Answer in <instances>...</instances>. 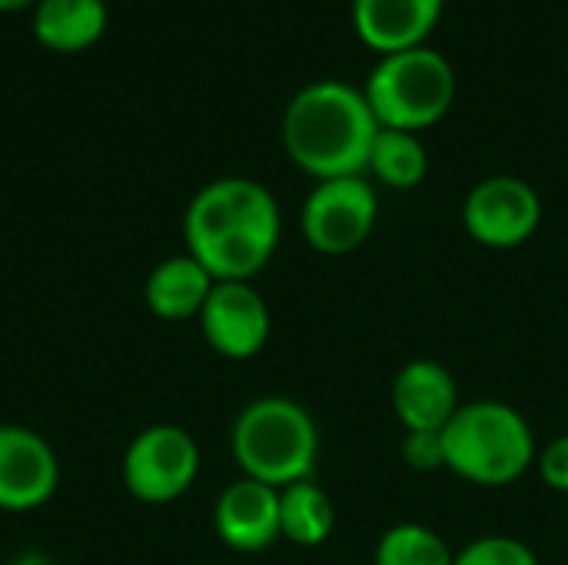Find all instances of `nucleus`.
Returning <instances> with one entry per match:
<instances>
[{"instance_id": "obj_15", "label": "nucleus", "mask_w": 568, "mask_h": 565, "mask_svg": "<svg viewBox=\"0 0 568 565\" xmlns=\"http://www.w3.org/2000/svg\"><path fill=\"white\" fill-rule=\"evenodd\" d=\"M110 23L106 0H37L30 30L40 47L53 53L90 50Z\"/></svg>"}, {"instance_id": "obj_16", "label": "nucleus", "mask_w": 568, "mask_h": 565, "mask_svg": "<svg viewBox=\"0 0 568 565\" xmlns=\"http://www.w3.org/2000/svg\"><path fill=\"white\" fill-rule=\"evenodd\" d=\"M333 529H336V503L320 483L303 480L280 490V539L300 549H316L329 543Z\"/></svg>"}, {"instance_id": "obj_21", "label": "nucleus", "mask_w": 568, "mask_h": 565, "mask_svg": "<svg viewBox=\"0 0 568 565\" xmlns=\"http://www.w3.org/2000/svg\"><path fill=\"white\" fill-rule=\"evenodd\" d=\"M536 470H539V480L559 493V496H568V433L549 440L539 456H536Z\"/></svg>"}, {"instance_id": "obj_17", "label": "nucleus", "mask_w": 568, "mask_h": 565, "mask_svg": "<svg viewBox=\"0 0 568 565\" xmlns=\"http://www.w3.org/2000/svg\"><path fill=\"white\" fill-rule=\"evenodd\" d=\"M366 173H373L389 190H413L429 173L426 143L419 140V133L379 127L366 160Z\"/></svg>"}, {"instance_id": "obj_20", "label": "nucleus", "mask_w": 568, "mask_h": 565, "mask_svg": "<svg viewBox=\"0 0 568 565\" xmlns=\"http://www.w3.org/2000/svg\"><path fill=\"white\" fill-rule=\"evenodd\" d=\"M403 463L416 473H436L446 470V446H443V433L423 430V433H403Z\"/></svg>"}, {"instance_id": "obj_2", "label": "nucleus", "mask_w": 568, "mask_h": 565, "mask_svg": "<svg viewBox=\"0 0 568 565\" xmlns=\"http://www.w3.org/2000/svg\"><path fill=\"white\" fill-rule=\"evenodd\" d=\"M280 130L290 160L320 183L366 173L379 123L359 87L316 80L290 97Z\"/></svg>"}, {"instance_id": "obj_4", "label": "nucleus", "mask_w": 568, "mask_h": 565, "mask_svg": "<svg viewBox=\"0 0 568 565\" xmlns=\"http://www.w3.org/2000/svg\"><path fill=\"white\" fill-rule=\"evenodd\" d=\"M230 450L246 480L286 490L313 480L320 430L303 403L290 396H260L250 400L233 420Z\"/></svg>"}, {"instance_id": "obj_14", "label": "nucleus", "mask_w": 568, "mask_h": 565, "mask_svg": "<svg viewBox=\"0 0 568 565\" xmlns=\"http://www.w3.org/2000/svg\"><path fill=\"white\" fill-rule=\"evenodd\" d=\"M213 286L216 280L190 253H180V256H166L150 270L143 283V303L153 316L166 323H183L200 316Z\"/></svg>"}, {"instance_id": "obj_22", "label": "nucleus", "mask_w": 568, "mask_h": 565, "mask_svg": "<svg viewBox=\"0 0 568 565\" xmlns=\"http://www.w3.org/2000/svg\"><path fill=\"white\" fill-rule=\"evenodd\" d=\"M10 565H57L47 553H40V549H23V553H17Z\"/></svg>"}, {"instance_id": "obj_10", "label": "nucleus", "mask_w": 568, "mask_h": 565, "mask_svg": "<svg viewBox=\"0 0 568 565\" xmlns=\"http://www.w3.org/2000/svg\"><path fill=\"white\" fill-rule=\"evenodd\" d=\"M60 463L53 446L30 426L0 423V509L33 513L53 500Z\"/></svg>"}, {"instance_id": "obj_1", "label": "nucleus", "mask_w": 568, "mask_h": 565, "mask_svg": "<svg viewBox=\"0 0 568 565\" xmlns=\"http://www.w3.org/2000/svg\"><path fill=\"white\" fill-rule=\"evenodd\" d=\"M283 233L276 196L250 176H220L196 190L183 213L186 253L216 283H253Z\"/></svg>"}, {"instance_id": "obj_9", "label": "nucleus", "mask_w": 568, "mask_h": 565, "mask_svg": "<svg viewBox=\"0 0 568 565\" xmlns=\"http://www.w3.org/2000/svg\"><path fill=\"white\" fill-rule=\"evenodd\" d=\"M196 320L210 350L236 363L260 356L273 333L270 306L253 283H216Z\"/></svg>"}, {"instance_id": "obj_11", "label": "nucleus", "mask_w": 568, "mask_h": 565, "mask_svg": "<svg viewBox=\"0 0 568 565\" xmlns=\"http://www.w3.org/2000/svg\"><path fill=\"white\" fill-rule=\"evenodd\" d=\"M389 400L403 433H443L456 410L466 403L459 396L456 376L436 360H409L406 366H399V373L393 376Z\"/></svg>"}, {"instance_id": "obj_23", "label": "nucleus", "mask_w": 568, "mask_h": 565, "mask_svg": "<svg viewBox=\"0 0 568 565\" xmlns=\"http://www.w3.org/2000/svg\"><path fill=\"white\" fill-rule=\"evenodd\" d=\"M37 0H0V10L3 13H13V10H23V7H33Z\"/></svg>"}, {"instance_id": "obj_5", "label": "nucleus", "mask_w": 568, "mask_h": 565, "mask_svg": "<svg viewBox=\"0 0 568 565\" xmlns=\"http://www.w3.org/2000/svg\"><path fill=\"white\" fill-rule=\"evenodd\" d=\"M379 127L423 133L436 127L456 100V70L433 47L383 53L363 87Z\"/></svg>"}, {"instance_id": "obj_19", "label": "nucleus", "mask_w": 568, "mask_h": 565, "mask_svg": "<svg viewBox=\"0 0 568 565\" xmlns=\"http://www.w3.org/2000/svg\"><path fill=\"white\" fill-rule=\"evenodd\" d=\"M456 565H542L532 553L529 543L506 536V533H489L473 543H466L456 553Z\"/></svg>"}, {"instance_id": "obj_3", "label": "nucleus", "mask_w": 568, "mask_h": 565, "mask_svg": "<svg viewBox=\"0 0 568 565\" xmlns=\"http://www.w3.org/2000/svg\"><path fill=\"white\" fill-rule=\"evenodd\" d=\"M446 470L479 490L519 483L539 456L529 420L503 400H469L443 430Z\"/></svg>"}, {"instance_id": "obj_12", "label": "nucleus", "mask_w": 568, "mask_h": 565, "mask_svg": "<svg viewBox=\"0 0 568 565\" xmlns=\"http://www.w3.org/2000/svg\"><path fill=\"white\" fill-rule=\"evenodd\" d=\"M213 529L236 553H263L280 539V490L240 476L213 506Z\"/></svg>"}, {"instance_id": "obj_6", "label": "nucleus", "mask_w": 568, "mask_h": 565, "mask_svg": "<svg viewBox=\"0 0 568 565\" xmlns=\"http://www.w3.org/2000/svg\"><path fill=\"white\" fill-rule=\"evenodd\" d=\"M376 220H379V196L363 173L320 180L300 210L303 236L323 256L356 253L373 236Z\"/></svg>"}, {"instance_id": "obj_8", "label": "nucleus", "mask_w": 568, "mask_h": 565, "mask_svg": "<svg viewBox=\"0 0 568 565\" xmlns=\"http://www.w3.org/2000/svg\"><path fill=\"white\" fill-rule=\"evenodd\" d=\"M463 226L486 250H516L542 226V196L523 176H486L463 200Z\"/></svg>"}, {"instance_id": "obj_18", "label": "nucleus", "mask_w": 568, "mask_h": 565, "mask_svg": "<svg viewBox=\"0 0 568 565\" xmlns=\"http://www.w3.org/2000/svg\"><path fill=\"white\" fill-rule=\"evenodd\" d=\"M373 565H456V553L436 529L423 523H396L379 536Z\"/></svg>"}, {"instance_id": "obj_13", "label": "nucleus", "mask_w": 568, "mask_h": 565, "mask_svg": "<svg viewBox=\"0 0 568 565\" xmlns=\"http://www.w3.org/2000/svg\"><path fill=\"white\" fill-rule=\"evenodd\" d=\"M446 0H353V27L366 47L396 53L423 47L436 30Z\"/></svg>"}, {"instance_id": "obj_7", "label": "nucleus", "mask_w": 568, "mask_h": 565, "mask_svg": "<svg viewBox=\"0 0 568 565\" xmlns=\"http://www.w3.org/2000/svg\"><path fill=\"white\" fill-rule=\"evenodd\" d=\"M123 486L150 506H166L186 496L200 476L196 440L173 423L140 430L123 453Z\"/></svg>"}]
</instances>
